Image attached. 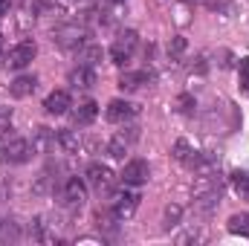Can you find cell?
<instances>
[{"instance_id": "23", "label": "cell", "mask_w": 249, "mask_h": 246, "mask_svg": "<svg viewBox=\"0 0 249 246\" xmlns=\"http://www.w3.org/2000/svg\"><path fill=\"white\" fill-rule=\"evenodd\" d=\"M168 53H171V55H180V53H186V38H174V41L168 44Z\"/></svg>"}, {"instance_id": "9", "label": "cell", "mask_w": 249, "mask_h": 246, "mask_svg": "<svg viewBox=\"0 0 249 246\" xmlns=\"http://www.w3.org/2000/svg\"><path fill=\"white\" fill-rule=\"evenodd\" d=\"M87 183L93 185L96 191H107V188L113 185V171H110L107 165H99V162H93V165L87 168Z\"/></svg>"}, {"instance_id": "20", "label": "cell", "mask_w": 249, "mask_h": 246, "mask_svg": "<svg viewBox=\"0 0 249 246\" xmlns=\"http://www.w3.org/2000/svg\"><path fill=\"white\" fill-rule=\"evenodd\" d=\"M107 154H110L113 159H124V154H127V142H124V136H113V139L107 142Z\"/></svg>"}, {"instance_id": "22", "label": "cell", "mask_w": 249, "mask_h": 246, "mask_svg": "<svg viewBox=\"0 0 249 246\" xmlns=\"http://www.w3.org/2000/svg\"><path fill=\"white\" fill-rule=\"evenodd\" d=\"M180 217H183V209L177 206V203H171V206H165V229H171V226H177L180 223Z\"/></svg>"}, {"instance_id": "27", "label": "cell", "mask_w": 249, "mask_h": 246, "mask_svg": "<svg viewBox=\"0 0 249 246\" xmlns=\"http://www.w3.org/2000/svg\"><path fill=\"white\" fill-rule=\"evenodd\" d=\"M6 9H9V0H0V15H6Z\"/></svg>"}, {"instance_id": "6", "label": "cell", "mask_w": 249, "mask_h": 246, "mask_svg": "<svg viewBox=\"0 0 249 246\" xmlns=\"http://www.w3.org/2000/svg\"><path fill=\"white\" fill-rule=\"evenodd\" d=\"M84 35H87V29H84V26L70 23V26H64V29L55 32V44L64 47V50H78V47L84 44Z\"/></svg>"}, {"instance_id": "2", "label": "cell", "mask_w": 249, "mask_h": 246, "mask_svg": "<svg viewBox=\"0 0 249 246\" xmlns=\"http://www.w3.org/2000/svg\"><path fill=\"white\" fill-rule=\"evenodd\" d=\"M136 44H139V35L133 32V29H124L122 35L113 41V47H110V61L119 64L122 67L130 55H133V50H136Z\"/></svg>"}, {"instance_id": "19", "label": "cell", "mask_w": 249, "mask_h": 246, "mask_svg": "<svg viewBox=\"0 0 249 246\" xmlns=\"http://www.w3.org/2000/svg\"><path fill=\"white\" fill-rule=\"evenodd\" d=\"M58 145H61L67 154H78V148H81V139H78L72 130H61V133H58Z\"/></svg>"}, {"instance_id": "7", "label": "cell", "mask_w": 249, "mask_h": 246, "mask_svg": "<svg viewBox=\"0 0 249 246\" xmlns=\"http://www.w3.org/2000/svg\"><path fill=\"white\" fill-rule=\"evenodd\" d=\"M148 177H151V168H148L145 159H130L122 171L124 185H142V183H148Z\"/></svg>"}, {"instance_id": "10", "label": "cell", "mask_w": 249, "mask_h": 246, "mask_svg": "<svg viewBox=\"0 0 249 246\" xmlns=\"http://www.w3.org/2000/svg\"><path fill=\"white\" fill-rule=\"evenodd\" d=\"M136 113H139V107L130 105V102H122V99H113V102L107 105V119H110V122H127V119H133Z\"/></svg>"}, {"instance_id": "16", "label": "cell", "mask_w": 249, "mask_h": 246, "mask_svg": "<svg viewBox=\"0 0 249 246\" xmlns=\"http://www.w3.org/2000/svg\"><path fill=\"white\" fill-rule=\"evenodd\" d=\"M96 116H99V105H96V102H84V105H78V110H75V124H90Z\"/></svg>"}, {"instance_id": "13", "label": "cell", "mask_w": 249, "mask_h": 246, "mask_svg": "<svg viewBox=\"0 0 249 246\" xmlns=\"http://www.w3.org/2000/svg\"><path fill=\"white\" fill-rule=\"evenodd\" d=\"M55 142H58V136H53L47 127H38L35 136H32V151H35V154H47Z\"/></svg>"}, {"instance_id": "12", "label": "cell", "mask_w": 249, "mask_h": 246, "mask_svg": "<svg viewBox=\"0 0 249 246\" xmlns=\"http://www.w3.org/2000/svg\"><path fill=\"white\" fill-rule=\"evenodd\" d=\"M70 84L75 87V90H87V87H93L96 84V72L90 70V67H84V64H78L75 70H70Z\"/></svg>"}, {"instance_id": "26", "label": "cell", "mask_w": 249, "mask_h": 246, "mask_svg": "<svg viewBox=\"0 0 249 246\" xmlns=\"http://www.w3.org/2000/svg\"><path fill=\"white\" fill-rule=\"evenodd\" d=\"M191 105H194L191 96H180V110H191Z\"/></svg>"}, {"instance_id": "15", "label": "cell", "mask_w": 249, "mask_h": 246, "mask_svg": "<svg viewBox=\"0 0 249 246\" xmlns=\"http://www.w3.org/2000/svg\"><path fill=\"white\" fill-rule=\"evenodd\" d=\"M35 75H20V78H15L12 81V87H9V93L15 96V99H23V96H29L32 90H35Z\"/></svg>"}, {"instance_id": "14", "label": "cell", "mask_w": 249, "mask_h": 246, "mask_svg": "<svg viewBox=\"0 0 249 246\" xmlns=\"http://www.w3.org/2000/svg\"><path fill=\"white\" fill-rule=\"evenodd\" d=\"M148 81H151V72H148V70H139V72H122L119 87H122V90H139V87L148 84Z\"/></svg>"}, {"instance_id": "4", "label": "cell", "mask_w": 249, "mask_h": 246, "mask_svg": "<svg viewBox=\"0 0 249 246\" xmlns=\"http://www.w3.org/2000/svg\"><path fill=\"white\" fill-rule=\"evenodd\" d=\"M32 154H35V151H32V142H26V139H18V136H12V139L3 145V159H6V162H12V165H20V162H26Z\"/></svg>"}, {"instance_id": "21", "label": "cell", "mask_w": 249, "mask_h": 246, "mask_svg": "<svg viewBox=\"0 0 249 246\" xmlns=\"http://www.w3.org/2000/svg\"><path fill=\"white\" fill-rule=\"evenodd\" d=\"M232 185H235V191L241 197H249V174L247 171H235L232 174Z\"/></svg>"}, {"instance_id": "8", "label": "cell", "mask_w": 249, "mask_h": 246, "mask_svg": "<svg viewBox=\"0 0 249 246\" xmlns=\"http://www.w3.org/2000/svg\"><path fill=\"white\" fill-rule=\"evenodd\" d=\"M61 200L67 203V206H81L84 200H87V188H84V183L78 180V177H70L67 183H64V188H61Z\"/></svg>"}, {"instance_id": "11", "label": "cell", "mask_w": 249, "mask_h": 246, "mask_svg": "<svg viewBox=\"0 0 249 246\" xmlns=\"http://www.w3.org/2000/svg\"><path fill=\"white\" fill-rule=\"evenodd\" d=\"M44 107H47V113H53V116H64V113L70 110V93H67V90H53V93L47 96Z\"/></svg>"}, {"instance_id": "28", "label": "cell", "mask_w": 249, "mask_h": 246, "mask_svg": "<svg viewBox=\"0 0 249 246\" xmlns=\"http://www.w3.org/2000/svg\"><path fill=\"white\" fill-rule=\"evenodd\" d=\"M0 53H3V38H0Z\"/></svg>"}, {"instance_id": "29", "label": "cell", "mask_w": 249, "mask_h": 246, "mask_svg": "<svg viewBox=\"0 0 249 246\" xmlns=\"http://www.w3.org/2000/svg\"><path fill=\"white\" fill-rule=\"evenodd\" d=\"M113 3H122V0H113Z\"/></svg>"}, {"instance_id": "1", "label": "cell", "mask_w": 249, "mask_h": 246, "mask_svg": "<svg viewBox=\"0 0 249 246\" xmlns=\"http://www.w3.org/2000/svg\"><path fill=\"white\" fill-rule=\"evenodd\" d=\"M136 206H139V194L136 191H116L113 194V203H110V217L113 220H127V217H133V211H136Z\"/></svg>"}, {"instance_id": "30", "label": "cell", "mask_w": 249, "mask_h": 246, "mask_svg": "<svg viewBox=\"0 0 249 246\" xmlns=\"http://www.w3.org/2000/svg\"><path fill=\"white\" fill-rule=\"evenodd\" d=\"M194 3H197V0H194Z\"/></svg>"}, {"instance_id": "3", "label": "cell", "mask_w": 249, "mask_h": 246, "mask_svg": "<svg viewBox=\"0 0 249 246\" xmlns=\"http://www.w3.org/2000/svg\"><path fill=\"white\" fill-rule=\"evenodd\" d=\"M220 174H214L212 168H206V171H197V180H194V197L200 200V197H217L220 194Z\"/></svg>"}, {"instance_id": "18", "label": "cell", "mask_w": 249, "mask_h": 246, "mask_svg": "<svg viewBox=\"0 0 249 246\" xmlns=\"http://www.w3.org/2000/svg\"><path fill=\"white\" fill-rule=\"evenodd\" d=\"M78 61L84 64V67H96V64L102 61V47H96V44L81 47V50H78Z\"/></svg>"}, {"instance_id": "24", "label": "cell", "mask_w": 249, "mask_h": 246, "mask_svg": "<svg viewBox=\"0 0 249 246\" xmlns=\"http://www.w3.org/2000/svg\"><path fill=\"white\" fill-rule=\"evenodd\" d=\"M241 84H244V90L249 93V58L241 61Z\"/></svg>"}, {"instance_id": "17", "label": "cell", "mask_w": 249, "mask_h": 246, "mask_svg": "<svg viewBox=\"0 0 249 246\" xmlns=\"http://www.w3.org/2000/svg\"><path fill=\"white\" fill-rule=\"evenodd\" d=\"M229 232L232 235H241V238H249V211L229 217Z\"/></svg>"}, {"instance_id": "5", "label": "cell", "mask_w": 249, "mask_h": 246, "mask_svg": "<svg viewBox=\"0 0 249 246\" xmlns=\"http://www.w3.org/2000/svg\"><path fill=\"white\" fill-rule=\"evenodd\" d=\"M35 44L32 41H20V44H15L12 50H9V55H6V64H9V70H23L26 64H32L35 58Z\"/></svg>"}, {"instance_id": "25", "label": "cell", "mask_w": 249, "mask_h": 246, "mask_svg": "<svg viewBox=\"0 0 249 246\" xmlns=\"http://www.w3.org/2000/svg\"><path fill=\"white\" fill-rule=\"evenodd\" d=\"M197 241H206V235L203 232H188V235L180 238V244H197Z\"/></svg>"}]
</instances>
